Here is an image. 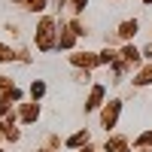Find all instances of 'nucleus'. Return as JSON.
<instances>
[{
    "label": "nucleus",
    "instance_id": "nucleus-1",
    "mask_svg": "<svg viewBox=\"0 0 152 152\" xmlns=\"http://www.w3.org/2000/svg\"><path fill=\"white\" fill-rule=\"evenodd\" d=\"M52 31H55V21L52 18H43L40 21V28H37V46H40L43 49V52H46V49H52Z\"/></svg>",
    "mask_w": 152,
    "mask_h": 152
},
{
    "label": "nucleus",
    "instance_id": "nucleus-2",
    "mask_svg": "<svg viewBox=\"0 0 152 152\" xmlns=\"http://www.w3.org/2000/svg\"><path fill=\"white\" fill-rule=\"evenodd\" d=\"M119 110H122V104H119V100H113V104H110L104 113H100V122H104V128H113V125H116Z\"/></svg>",
    "mask_w": 152,
    "mask_h": 152
},
{
    "label": "nucleus",
    "instance_id": "nucleus-3",
    "mask_svg": "<svg viewBox=\"0 0 152 152\" xmlns=\"http://www.w3.org/2000/svg\"><path fill=\"white\" fill-rule=\"evenodd\" d=\"M100 100H104V88H100V85H94V88H91V97H88V104H85V110L100 107Z\"/></svg>",
    "mask_w": 152,
    "mask_h": 152
},
{
    "label": "nucleus",
    "instance_id": "nucleus-4",
    "mask_svg": "<svg viewBox=\"0 0 152 152\" xmlns=\"http://www.w3.org/2000/svg\"><path fill=\"white\" fill-rule=\"evenodd\" d=\"M119 34L125 37V40H131V37L137 34V21H125V24H122V28H119Z\"/></svg>",
    "mask_w": 152,
    "mask_h": 152
},
{
    "label": "nucleus",
    "instance_id": "nucleus-5",
    "mask_svg": "<svg viewBox=\"0 0 152 152\" xmlns=\"http://www.w3.org/2000/svg\"><path fill=\"white\" fill-rule=\"evenodd\" d=\"M88 140V131H79L76 137H70V146H79V143H85Z\"/></svg>",
    "mask_w": 152,
    "mask_h": 152
},
{
    "label": "nucleus",
    "instance_id": "nucleus-6",
    "mask_svg": "<svg viewBox=\"0 0 152 152\" xmlns=\"http://www.w3.org/2000/svg\"><path fill=\"white\" fill-rule=\"evenodd\" d=\"M43 91H46L43 82H34V85H31V94H34V97H43Z\"/></svg>",
    "mask_w": 152,
    "mask_h": 152
},
{
    "label": "nucleus",
    "instance_id": "nucleus-7",
    "mask_svg": "<svg viewBox=\"0 0 152 152\" xmlns=\"http://www.w3.org/2000/svg\"><path fill=\"white\" fill-rule=\"evenodd\" d=\"M122 55H125V58H128V61H131V64H134V61H137V49H134V46H128V49H125V52H122Z\"/></svg>",
    "mask_w": 152,
    "mask_h": 152
},
{
    "label": "nucleus",
    "instance_id": "nucleus-8",
    "mask_svg": "<svg viewBox=\"0 0 152 152\" xmlns=\"http://www.w3.org/2000/svg\"><path fill=\"white\" fill-rule=\"evenodd\" d=\"M85 3H88V0H73V6H76V9H85Z\"/></svg>",
    "mask_w": 152,
    "mask_h": 152
},
{
    "label": "nucleus",
    "instance_id": "nucleus-9",
    "mask_svg": "<svg viewBox=\"0 0 152 152\" xmlns=\"http://www.w3.org/2000/svg\"><path fill=\"white\" fill-rule=\"evenodd\" d=\"M143 3H152V0H143Z\"/></svg>",
    "mask_w": 152,
    "mask_h": 152
}]
</instances>
